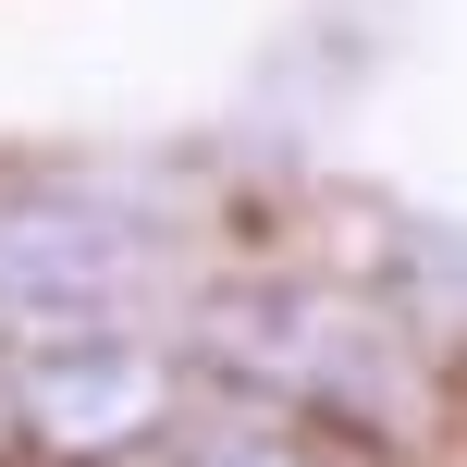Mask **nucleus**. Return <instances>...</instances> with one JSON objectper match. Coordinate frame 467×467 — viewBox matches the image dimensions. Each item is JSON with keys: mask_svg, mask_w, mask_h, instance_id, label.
Instances as JSON below:
<instances>
[{"mask_svg": "<svg viewBox=\"0 0 467 467\" xmlns=\"http://www.w3.org/2000/svg\"><path fill=\"white\" fill-rule=\"evenodd\" d=\"M0 394L49 455H111L148 443L172 419V369L136 345L123 320H49V332H0Z\"/></svg>", "mask_w": 467, "mask_h": 467, "instance_id": "1", "label": "nucleus"}, {"mask_svg": "<svg viewBox=\"0 0 467 467\" xmlns=\"http://www.w3.org/2000/svg\"><path fill=\"white\" fill-rule=\"evenodd\" d=\"M148 271V234L99 185H25L0 197V332L49 320H123V283Z\"/></svg>", "mask_w": 467, "mask_h": 467, "instance_id": "2", "label": "nucleus"}, {"mask_svg": "<svg viewBox=\"0 0 467 467\" xmlns=\"http://www.w3.org/2000/svg\"><path fill=\"white\" fill-rule=\"evenodd\" d=\"M161 467H332L320 419H283V406H222V419H185Z\"/></svg>", "mask_w": 467, "mask_h": 467, "instance_id": "3", "label": "nucleus"}, {"mask_svg": "<svg viewBox=\"0 0 467 467\" xmlns=\"http://www.w3.org/2000/svg\"><path fill=\"white\" fill-rule=\"evenodd\" d=\"M0 419H13V394H0Z\"/></svg>", "mask_w": 467, "mask_h": 467, "instance_id": "4", "label": "nucleus"}]
</instances>
